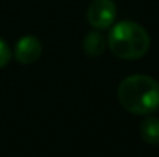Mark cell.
I'll use <instances>...</instances> for the list:
<instances>
[{
	"mask_svg": "<svg viewBox=\"0 0 159 157\" xmlns=\"http://www.w3.org/2000/svg\"><path fill=\"white\" fill-rule=\"evenodd\" d=\"M117 100L131 114L148 116L159 108V82L145 74L128 76L117 86Z\"/></svg>",
	"mask_w": 159,
	"mask_h": 157,
	"instance_id": "cell-1",
	"label": "cell"
},
{
	"mask_svg": "<svg viewBox=\"0 0 159 157\" xmlns=\"http://www.w3.org/2000/svg\"><path fill=\"white\" fill-rule=\"evenodd\" d=\"M107 45L110 51L122 60H136L150 48V36L136 22L122 20L111 26Z\"/></svg>",
	"mask_w": 159,
	"mask_h": 157,
	"instance_id": "cell-2",
	"label": "cell"
},
{
	"mask_svg": "<svg viewBox=\"0 0 159 157\" xmlns=\"http://www.w3.org/2000/svg\"><path fill=\"white\" fill-rule=\"evenodd\" d=\"M117 8L113 0H93L87 9V19L96 29H108L114 25Z\"/></svg>",
	"mask_w": 159,
	"mask_h": 157,
	"instance_id": "cell-3",
	"label": "cell"
},
{
	"mask_svg": "<svg viewBox=\"0 0 159 157\" xmlns=\"http://www.w3.org/2000/svg\"><path fill=\"white\" fill-rule=\"evenodd\" d=\"M40 54H42V43L36 36H25V37L19 39L14 46L16 59L23 65L37 62Z\"/></svg>",
	"mask_w": 159,
	"mask_h": 157,
	"instance_id": "cell-4",
	"label": "cell"
},
{
	"mask_svg": "<svg viewBox=\"0 0 159 157\" xmlns=\"http://www.w3.org/2000/svg\"><path fill=\"white\" fill-rule=\"evenodd\" d=\"M107 48V39L99 31H91L84 39V51L90 57H99Z\"/></svg>",
	"mask_w": 159,
	"mask_h": 157,
	"instance_id": "cell-5",
	"label": "cell"
},
{
	"mask_svg": "<svg viewBox=\"0 0 159 157\" xmlns=\"http://www.w3.org/2000/svg\"><path fill=\"white\" fill-rule=\"evenodd\" d=\"M141 137L148 145H159V119L148 116L141 123Z\"/></svg>",
	"mask_w": 159,
	"mask_h": 157,
	"instance_id": "cell-6",
	"label": "cell"
},
{
	"mask_svg": "<svg viewBox=\"0 0 159 157\" xmlns=\"http://www.w3.org/2000/svg\"><path fill=\"white\" fill-rule=\"evenodd\" d=\"M11 55H12V52H11L9 45L0 37V68H3V66H6L9 63Z\"/></svg>",
	"mask_w": 159,
	"mask_h": 157,
	"instance_id": "cell-7",
	"label": "cell"
}]
</instances>
